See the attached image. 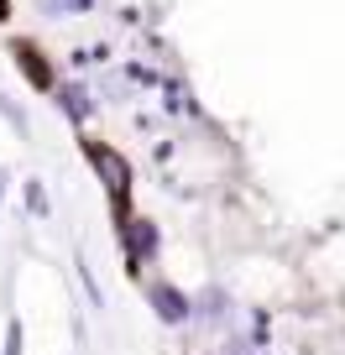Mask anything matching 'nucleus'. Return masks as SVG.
<instances>
[{
    "label": "nucleus",
    "instance_id": "nucleus-1",
    "mask_svg": "<svg viewBox=\"0 0 345 355\" xmlns=\"http://www.w3.org/2000/svg\"><path fill=\"white\" fill-rule=\"evenodd\" d=\"M90 162H94V173L105 178V189H110L115 209H126V193H131V167H126V157L115 152V146L90 141Z\"/></svg>",
    "mask_w": 345,
    "mask_h": 355
},
{
    "label": "nucleus",
    "instance_id": "nucleus-2",
    "mask_svg": "<svg viewBox=\"0 0 345 355\" xmlns=\"http://www.w3.org/2000/svg\"><path fill=\"white\" fill-rule=\"evenodd\" d=\"M16 63L26 68V78H32L37 89H53V68L42 63V53H37L32 42H16Z\"/></svg>",
    "mask_w": 345,
    "mask_h": 355
},
{
    "label": "nucleus",
    "instance_id": "nucleus-3",
    "mask_svg": "<svg viewBox=\"0 0 345 355\" xmlns=\"http://www.w3.org/2000/svg\"><path fill=\"white\" fill-rule=\"evenodd\" d=\"M152 303H157V313H162L167 324H178L183 313H189V303H183V293H178V288H162V282H157V288H152Z\"/></svg>",
    "mask_w": 345,
    "mask_h": 355
},
{
    "label": "nucleus",
    "instance_id": "nucleus-4",
    "mask_svg": "<svg viewBox=\"0 0 345 355\" xmlns=\"http://www.w3.org/2000/svg\"><path fill=\"white\" fill-rule=\"evenodd\" d=\"M126 235H131V256H152L157 251V230L146 220H131V225H126Z\"/></svg>",
    "mask_w": 345,
    "mask_h": 355
},
{
    "label": "nucleus",
    "instance_id": "nucleus-5",
    "mask_svg": "<svg viewBox=\"0 0 345 355\" xmlns=\"http://www.w3.org/2000/svg\"><path fill=\"white\" fill-rule=\"evenodd\" d=\"M63 100H68V115H78V121H84V115H90V100H84V94H78V89H63Z\"/></svg>",
    "mask_w": 345,
    "mask_h": 355
},
{
    "label": "nucleus",
    "instance_id": "nucleus-6",
    "mask_svg": "<svg viewBox=\"0 0 345 355\" xmlns=\"http://www.w3.org/2000/svg\"><path fill=\"white\" fill-rule=\"evenodd\" d=\"M6 16H11V0H0V21H6Z\"/></svg>",
    "mask_w": 345,
    "mask_h": 355
}]
</instances>
